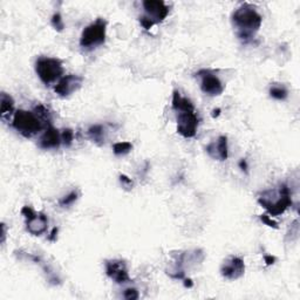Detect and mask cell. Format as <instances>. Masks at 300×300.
<instances>
[{
	"mask_svg": "<svg viewBox=\"0 0 300 300\" xmlns=\"http://www.w3.org/2000/svg\"><path fill=\"white\" fill-rule=\"evenodd\" d=\"M231 22L237 38L243 42H248L262 27L263 17L254 5L245 3L234 11Z\"/></svg>",
	"mask_w": 300,
	"mask_h": 300,
	"instance_id": "cell-1",
	"label": "cell"
},
{
	"mask_svg": "<svg viewBox=\"0 0 300 300\" xmlns=\"http://www.w3.org/2000/svg\"><path fill=\"white\" fill-rule=\"evenodd\" d=\"M258 203L271 216H280L292 205V192L285 183L260 192Z\"/></svg>",
	"mask_w": 300,
	"mask_h": 300,
	"instance_id": "cell-2",
	"label": "cell"
},
{
	"mask_svg": "<svg viewBox=\"0 0 300 300\" xmlns=\"http://www.w3.org/2000/svg\"><path fill=\"white\" fill-rule=\"evenodd\" d=\"M41 118L37 115V113L30 112V110L19 109L14 113L12 126L21 136L26 139H31L41 132L42 123Z\"/></svg>",
	"mask_w": 300,
	"mask_h": 300,
	"instance_id": "cell-3",
	"label": "cell"
},
{
	"mask_svg": "<svg viewBox=\"0 0 300 300\" xmlns=\"http://www.w3.org/2000/svg\"><path fill=\"white\" fill-rule=\"evenodd\" d=\"M35 73L42 84L51 86L60 80L64 75V65L60 59L40 57L35 61Z\"/></svg>",
	"mask_w": 300,
	"mask_h": 300,
	"instance_id": "cell-4",
	"label": "cell"
},
{
	"mask_svg": "<svg viewBox=\"0 0 300 300\" xmlns=\"http://www.w3.org/2000/svg\"><path fill=\"white\" fill-rule=\"evenodd\" d=\"M106 37H107V21L102 18H97L82 31L80 46L86 51H92L104 45Z\"/></svg>",
	"mask_w": 300,
	"mask_h": 300,
	"instance_id": "cell-5",
	"label": "cell"
},
{
	"mask_svg": "<svg viewBox=\"0 0 300 300\" xmlns=\"http://www.w3.org/2000/svg\"><path fill=\"white\" fill-rule=\"evenodd\" d=\"M196 78L199 80L201 90L208 96H219L224 92V85L220 79L210 69H201L197 72Z\"/></svg>",
	"mask_w": 300,
	"mask_h": 300,
	"instance_id": "cell-6",
	"label": "cell"
},
{
	"mask_svg": "<svg viewBox=\"0 0 300 300\" xmlns=\"http://www.w3.org/2000/svg\"><path fill=\"white\" fill-rule=\"evenodd\" d=\"M176 122L177 133L181 136H183L184 139H192V137H195L199 124L196 110L176 113Z\"/></svg>",
	"mask_w": 300,
	"mask_h": 300,
	"instance_id": "cell-7",
	"label": "cell"
},
{
	"mask_svg": "<svg viewBox=\"0 0 300 300\" xmlns=\"http://www.w3.org/2000/svg\"><path fill=\"white\" fill-rule=\"evenodd\" d=\"M144 10V17L149 19L154 25L164 21L169 14V6L162 0H145L142 3Z\"/></svg>",
	"mask_w": 300,
	"mask_h": 300,
	"instance_id": "cell-8",
	"label": "cell"
},
{
	"mask_svg": "<svg viewBox=\"0 0 300 300\" xmlns=\"http://www.w3.org/2000/svg\"><path fill=\"white\" fill-rule=\"evenodd\" d=\"M106 274L116 284L130 282L127 264L122 259H108L105 262Z\"/></svg>",
	"mask_w": 300,
	"mask_h": 300,
	"instance_id": "cell-9",
	"label": "cell"
},
{
	"mask_svg": "<svg viewBox=\"0 0 300 300\" xmlns=\"http://www.w3.org/2000/svg\"><path fill=\"white\" fill-rule=\"evenodd\" d=\"M245 273L244 260L237 256H230L220 265V274L228 280H237L242 278Z\"/></svg>",
	"mask_w": 300,
	"mask_h": 300,
	"instance_id": "cell-10",
	"label": "cell"
},
{
	"mask_svg": "<svg viewBox=\"0 0 300 300\" xmlns=\"http://www.w3.org/2000/svg\"><path fill=\"white\" fill-rule=\"evenodd\" d=\"M84 84V78L80 75L69 74L62 77L54 87V92L61 97H68L73 93L78 92Z\"/></svg>",
	"mask_w": 300,
	"mask_h": 300,
	"instance_id": "cell-11",
	"label": "cell"
},
{
	"mask_svg": "<svg viewBox=\"0 0 300 300\" xmlns=\"http://www.w3.org/2000/svg\"><path fill=\"white\" fill-rule=\"evenodd\" d=\"M207 154L209 157H211L215 161H227L229 157V145H228V137L225 135H220L217 137L215 141L210 142L207 145Z\"/></svg>",
	"mask_w": 300,
	"mask_h": 300,
	"instance_id": "cell-12",
	"label": "cell"
},
{
	"mask_svg": "<svg viewBox=\"0 0 300 300\" xmlns=\"http://www.w3.org/2000/svg\"><path fill=\"white\" fill-rule=\"evenodd\" d=\"M205 259V254L202 248H193V250L184 251L182 254H180L175 258V264H177L180 267H182L185 270V267H192L197 266L199 264L203 263Z\"/></svg>",
	"mask_w": 300,
	"mask_h": 300,
	"instance_id": "cell-13",
	"label": "cell"
},
{
	"mask_svg": "<svg viewBox=\"0 0 300 300\" xmlns=\"http://www.w3.org/2000/svg\"><path fill=\"white\" fill-rule=\"evenodd\" d=\"M61 143V133L57 128H54L52 124L47 126L46 130L39 140V147L45 150L58 149Z\"/></svg>",
	"mask_w": 300,
	"mask_h": 300,
	"instance_id": "cell-14",
	"label": "cell"
},
{
	"mask_svg": "<svg viewBox=\"0 0 300 300\" xmlns=\"http://www.w3.org/2000/svg\"><path fill=\"white\" fill-rule=\"evenodd\" d=\"M48 228V218L43 212H35L31 218L26 219V229L32 236H41Z\"/></svg>",
	"mask_w": 300,
	"mask_h": 300,
	"instance_id": "cell-15",
	"label": "cell"
},
{
	"mask_svg": "<svg viewBox=\"0 0 300 300\" xmlns=\"http://www.w3.org/2000/svg\"><path fill=\"white\" fill-rule=\"evenodd\" d=\"M172 109L176 113L179 112H191L195 110V106L190 98L181 95L179 90H173L172 93Z\"/></svg>",
	"mask_w": 300,
	"mask_h": 300,
	"instance_id": "cell-16",
	"label": "cell"
},
{
	"mask_svg": "<svg viewBox=\"0 0 300 300\" xmlns=\"http://www.w3.org/2000/svg\"><path fill=\"white\" fill-rule=\"evenodd\" d=\"M14 100L10 94L3 92L0 94V115L3 120L14 115Z\"/></svg>",
	"mask_w": 300,
	"mask_h": 300,
	"instance_id": "cell-17",
	"label": "cell"
},
{
	"mask_svg": "<svg viewBox=\"0 0 300 300\" xmlns=\"http://www.w3.org/2000/svg\"><path fill=\"white\" fill-rule=\"evenodd\" d=\"M88 136L95 144L104 145L106 142V129L101 124H94L88 129Z\"/></svg>",
	"mask_w": 300,
	"mask_h": 300,
	"instance_id": "cell-18",
	"label": "cell"
},
{
	"mask_svg": "<svg viewBox=\"0 0 300 300\" xmlns=\"http://www.w3.org/2000/svg\"><path fill=\"white\" fill-rule=\"evenodd\" d=\"M268 94L274 100L284 101L289 96V90L283 84H272L268 89Z\"/></svg>",
	"mask_w": 300,
	"mask_h": 300,
	"instance_id": "cell-19",
	"label": "cell"
},
{
	"mask_svg": "<svg viewBox=\"0 0 300 300\" xmlns=\"http://www.w3.org/2000/svg\"><path fill=\"white\" fill-rule=\"evenodd\" d=\"M132 150H133V144L128 141L116 142V143L113 145V152L116 156H124L132 152Z\"/></svg>",
	"mask_w": 300,
	"mask_h": 300,
	"instance_id": "cell-20",
	"label": "cell"
},
{
	"mask_svg": "<svg viewBox=\"0 0 300 300\" xmlns=\"http://www.w3.org/2000/svg\"><path fill=\"white\" fill-rule=\"evenodd\" d=\"M79 196H80L79 191L74 190L72 192H69L68 195H66L65 197H62V198L59 201V204H60V207L62 208H68L77 202V201L79 199Z\"/></svg>",
	"mask_w": 300,
	"mask_h": 300,
	"instance_id": "cell-21",
	"label": "cell"
},
{
	"mask_svg": "<svg viewBox=\"0 0 300 300\" xmlns=\"http://www.w3.org/2000/svg\"><path fill=\"white\" fill-rule=\"evenodd\" d=\"M61 141H62V144H64L65 147L69 148L70 145L73 144V141H74V132H73V130L69 129V128H66V129L62 130Z\"/></svg>",
	"mask_w": 300,
	"mask_h": 300,
	"instance_id": "cell-22",
	"label": "cell"
},
{
	"mask_svg": "<svg viewBox=\"0 0 300 300\" xmlns=\"http://www.w3.org/2000/svg\"><path fill=\"white\" fill-rule=\"evenodd\" d=\"M51 25H52L53 29L57 31V32H62L65 29L64 19H62L60 13H54L52 19H51Z\"/></svg>",
	"mask_w": 300,
	"mask_h": 300,
	"instance_id": "cell-23",
	"label": "cell"
},
{
	"mask_svg": "<svg viewBox=\"0 0 300 300\" xmlns=\"http://www.w3.org/2000/svg\"><path fill=\"white\" fill-rule=\"evenodd\" d=\"M123 298L127 300H137L140 298V293L134 287H129V289H126L123 291Z\"/></svg>",
	"mask_w": 300,
	"mask_h": 300,
	"instance_id": "cell-24",
	"label": "cell"
},
{
	"mask_svg": "<svg viewBox=\"0 0 300 300\" xmlns=\"http://www.w3.org/2000/svg\"><path fill=\"white\" fill-rule=\"evenodd\" d=\"M118 180H120V183L122 185V188L127 189V190H132L134 188V182L132 181V179H129L127 175H123V173H121L120 176H118Z\"/></svg>",
	"mask_w": 300,
	"mask_h": 300,
	"instance_id": "cell-25",
	"label": "cell"
},
{
	"mask_svg": "<svg viewBox=\"0 0 300 300\" xmlns=\"http://www.w3.org/2000/svg\"><path fill=\"white\" fill-rule=\"evenodd\" d=\"M259 218H260V220H262V222L265 224V225H267L268 228H272V229H278L279 227H278V223L276 222L274 219H272V217L271 216H267V215H260L259 216Z\"/></svg>",
	"mask_w": 300,
	"mask_h": 300,
	"instance_id": "cell-26",
	"label": "cell"
},
{
	"mask_svg": "<svg viewBox=\"0 0 300 300\" xmlns=\"http://www.w3.org/2000/svg\"><path fill=\"white\" fill-rule=\"evenodd\" d=\"M140 23H141V26L143 27L144 30H150L154 26V23L150 21L149 19L145 18L144 15H141V17H140Z\"/></svg>",
	"mask_w": 300,
	"mask_h": 300,
	"instance_id": "cell-27",
	"label": "cell"
},
{
	"mask_svg": "<svg viewBox=\"0 0 300 300\" xmlns=\"http://www.w3.org/2000/svg\"><path fill=\"white\" fill-rule=\"evenodd\" d=\"M264 260H265L266 265H267V266H270V265H273L274 262H276V258L273 257V256L266 255V256H264Z\"/></svg>",
	"mask_w": 300,
	"mask_h": 300,
	"instance_id": "cell-28",
	"label": "cell"
},
{
	"mask_svg": "<svg viewBox=\"0 0 300 300\" xmlns=\"http://www.w3.org/2000/svg\"><path fill=\"white\" fill-rule=\"evenodd\" d=\"M58 231H59L58 228H54L47 239H48L49 242H55V240H57V237H58Z\"/></svg>",
	"mask_w": 300,
	"mask_h": 300,
	"instance_id": "cell-29",
	"label": "cell"
},
{
	"mask_svg": "<svg viewBox=\"0 0 300 300\" xmlns=\"http://www.w3.org/2000/svg\"><path fill=\"white\" fill-rule=\"evenodd\" d=\"M239 168L242 169L243 171H247V163H246V160H244V159H242L239 161Z\"/></svg>",
	"mask_w": 300,
	"mask_h": 300,
	"instance_id": "cell-30",
	"label": "cell"
},
{
	"mask_svg": "<svg viewBox=\"0 0 300 300\" xmlns=\"http://www.w3.org/2000/svg\"><path fill=\"white\" fill-rule=\"evenodd\" d=\"M5 239H6V225L5 224H2V244L5 243Z\"/></svg>",
	"mask_w": 300,
	"mask_h": 300,
	"instance_id": "cell-31",
	"label": "cell"
},
{
	"mask_svg": "<svg viewBox=\"0 0 300 300\" xmlns=\"http://www.w3.org/2000/svg\"><path fill=\"white\" fill-rule=\"evenodd\" d=\"M183 280H184V282H183L184 286L188 287V289H191V287L193 286V282H192V280L190 278H184Z\"/></svg>",
	"mask_w": 300,
	"mask_h": 300,
	"instance_id": "cell-32",
	"label": "cell"
},
{
	"mask_svg": "<svg viewBox=\"0 0 300 300\" xmlns=\"http://www.w3.org/2000/svg\"><path fill=\"white\" fill-rule=\"evenodd\" d=\"M219 114H220V109L219 108H217V109H214L212 110V117H217V116H219Z\"/></svg>",
	"mask_w": 300,
	"mask_h": 300,
	"instance_id": "cell-33",
	"label": "cell"
}]
</instances>
